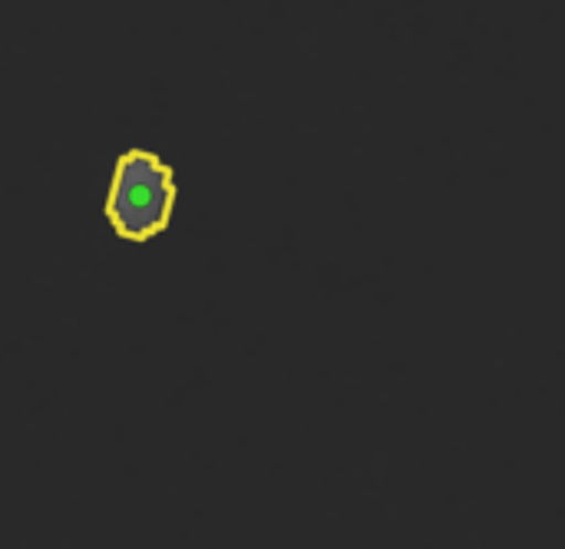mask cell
I'll return each instance as SVG.
<instances>
[{
  "label": "cell",
  "instance_id": "obj_1",
  "mask_svg": "<svg viewBox=\"0 0 565 549\" xmlns=\"http://www.w3.org/2000/svg\"><path fill=\"white\" fill-rule=\"evenodd\" d=\"M175 205L172 169L146 149H129L116 162L106 215L113 229L129 242H149L169 229Z\"/></svg>",
  "mask_w": 565,
  "mask_h": 549
}]
</instances>
